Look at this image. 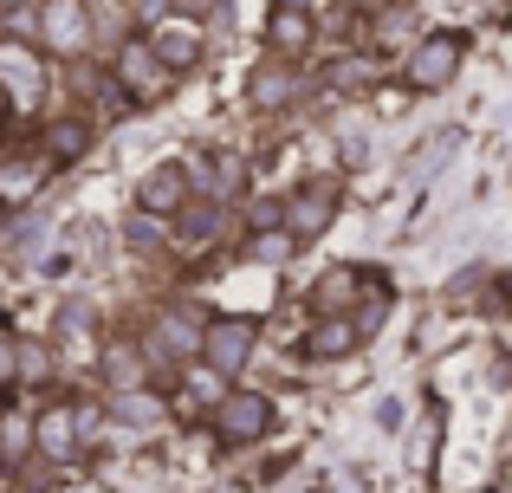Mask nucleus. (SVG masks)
Masks as SVG:
<instances>
[{
    "mask_svg": "<svg viewBox=\"0 0 512 493\" xmlns=\"http://www.w3.org/2000/svg\"><path fill=\"white\" fill-rule=\"evenodd\" d=\"M208 305H195V299H169V305H156V318H150V331H143V344H150V357H156V370H182V364H201V338H208Z\"/></svg>",
    "mask_w": 512,
    "mask_h": 493,
    "instance_id": "nucleus-1",
    "label": "nucleus"
},
{
    "mask_svg": "<svg viewBox=\"0 0 512 493\" xmlns=\"http://www.w3.org/2000/svg\"><path fill=\"white\" fill-rule=\"evenodd\" d=\"M52 91V59L39 52V39H13L0 33V98H7L13 117H39Z\"/></svg>",
    "mask_w": 512,
    "mask_h": 493,
    "instance_id": "nucleus-2",
    "label": "nucleus"
},
{
    "mask_svg": "<svg viewBox=\"0 0 512 493\" xmlns=\"http://www.w3.org/2000/svg\"><path fill=\"white\" fill-rule=\"evenodd\" d=\"M273 422H279L273 396H266V390H247V383H234V390L208 409V429H214V442H221V448L266 442V435H273Z\"/></svg>",
    "mask_w": 512,
    "mask_h": 493,
    "instance_id": "nucleus-3",
    "label": "nucleus"
},
{
    "mask_svg": "<svg viewBox=\"0 0 512 493\" xmlns=\"http://www.w3.org/2000/svg\"><path fill=\"white\" fill-rule=\"evenodd\" d=\"M461 65H467V33L435 26V33H422L409 46V59H402V85H409V91H448L454 78H461Z\"/></svg>",
    "mask_w": 512,
    "mask_h": 493,
    "instance_id": "nucleus-4",
    "label": "nucleus"
},
{
    "mask_svg": "<svg viewBox=\"0 0 512 493\" xmlns=\"http://www.w3.org/2000/svg\"><path fill=\"white\" fill-rule=\"evenodd\" d=\"M111 85L124 91L130 104H156V98H169L175 72L156 59L150 33H124V39H117V52H111Z\"/></svg>",
    "mask_w": 512,
    "mask_h": 493,
    "instance_id": "nucleus-5",
    "label": "nucleus"
},
{
    "mask_svg": "<svg viewBox=\"0 0 512 493\" xmlns=\"http://www.w3.org/2000/svg\"><path fill=\"white\" fill-rule=\"evenodd\" d=\"M98 46L91 0H39V52L46 59H85Z\"/></svg>",
    "mask_w": 512,
    "mask_h": 493,
    "instance_id": "nucleus-6",
    "label": "nucleus"
},
{
    "mask_svg": "<svg viewBox=\"0 0 512 493\" xmlns=\"http://www.w3.org/2000/svg\"><path fill=\"white\" fill-rule=\"evenodd\" d=\"M260 351V318L247 312H214L208 318V338H201V364H214L221 377H240Z\"/></svg>",
    "mask_w": 512,
    "mask_h": 493,
    "instance_id": "nucleus-7",
    "label": "nucleus"
},
{
    "mask_svg": "<svg viewBox=\"0 0 512 493\" xmlns=\"http://www.w3.org/2000/svg\"><path fill=\"white\" fill-rule=\"evenodd\" d=\"M143 33H150L156 59H163L175 78H182V72H195V65L208 59V26H201L195 13H182V7H169L163 20H150V26H143Z\"/></svg>",
    "mask_w": 512,
    "mask_h": 493,
    "instance_id": "nucleus-8",
    "label": "nucleus"
},
{
    "mask_svg": "<svg viewBox=\"0 0 512 493\" xmlns=\"http://www.w3.org/2000/svg\"><path fill=\"white\" fill-rule=\"evenodd\" d=\"M52 176H59V169H52L46 150H7V156H0V208H7V215L33 208L39 195H46Z\"/></svg>",
    "mask_w": 512,
    "mask_h": 493,
    "instance_id": "nucleus-9",
    "label": "nucleus"
},
{
    "mask_svg": "<svg viewBox=\"0 0 512 493\" xmlns=\"http://www.w3.org/2000/svg\"><path fill=\"white\" fill-rule=\"evenodd\" d=\"M98 377H104V390H150V377H156V357H150V344L143 338H104L98 344Z\"/></svg>",
    "mask_w": 512,
    "mask_h": 493,
    "instance_id": "nucleus-10",
    "label": "nucleus"
},
{
    "mask_svg": "<svg viewBox=\"0 0 512 493\" xmlns=\"http://www.w3.org/2000/svg\"><path fill=\"white\" fill-rule=\"evenodd\" d=\"M279 221H286L299 241H318V234L338 221V182H299V189L279 202Z\"/></svg>",
    "mask_w": 512,
    "mask_h": 493,
    "instance_id": "nucleus-11",
    "label": "nucleus"
},
{
    "mask_svg": "<svg viewBox=\"0 0 512 493\" xmlns=\"http://www.w3.org/2000/svg\"><path fill=\"white\" fill-rule=\"evenodd\" d=\"M195 202V182H188V163H156L137 176V208L156 221H175L182 208Z\"/></svg>",
    "mask_w": 512,
    "mask_h": 493,
    "instance_id": "nucleus-12",
    "label": "nucleus"
},
{
    "mask_svg": "<svg viewBox=\"0 0 512 493\" xmlns=\"http://www.w3.org/2000/svg\"><path fill=\"white\" fill-rule=\"evenodd\" d=\"M33 448L52 461V468H65V461L85 455V442H78V403H39L33 409Z\"/></svg>",
    "mask_w": 512,
    "mask_h": 493,
    "instance_id": "nucleus-13",
    "label": "nucleus"
},
{
    "mask_svg": "<svg viewBox=\"0 0 512 493\" xmlns=\"http://www.w3.org/2000/svg\"><path fill=\"white\" fill-rule=\"evenodd\" d=\"M318 46V13H305V7H266V59H286V65H299L305 52Z\"/></svg>",
    "mask_w": 512,
    "mask_h": 493,
    "instance_id": "nucleus-14",
    "label": "nucleus"
},
{
    "mask_svg": "<svg viewBox=\"0 0 512 493\" xmlns=\"http://www.w3.org/2000/svg\"><path fill=\"white\" fill-rule=\"evenodd\" d=\"M363 338H370V331H363L357 312H318L312 331H305V357H312V364H344Z\"/></svg>",
    "mask_w": 512,
    "mask_h": 493,
    "instance_id": "nucleus-15",
    "label": "nucleus"
},
{
    "mask_svg": "<svg viewBox=\"0 0 512 493\" xmlns=\"http://www.w3.org/2000/svg\"><path fill=\"white\" fill-rule=\"evenodd\" d=\"M91 143H98V117L59 111L46 124V137H39V150L52 156V169H72V163H85V156H91Z\"/></svg>",
    "mask_w": 512,
    "mask_h": 493,
    "instance_id": "nucleus-16",
    "label": "nucleus"
},
{
    "mask_svg": "<svg viewBox=\"0 0 512 493\" xmlns=\"http://www.w3.org/2000/svg\"><path fill=\"white\" fill-rule=\"evenodd\" d=\"M188 182H195V195H208V202H234V195L247 189V163H240L234 150H201L195 163H188Z\"/></svg>",
    "mask_w": 512,
    "mask_h": 493,
    "instance_id": "nucleus-17",
    "label": "nucleus"
},
{
    "mask_svg": "<svg viewBox=\"0 0 512 493\" xmlns=\"http://www.w3.org/2000/svg\"><path fill=\"white\" fill-rule=\"evenodd\" d=\"M221 228H227V202H208V195H195V202H188L182 215L169 221V241H175V247H208Z\"/></svg>",
    "mask_w": 512,
    "mask_h": 493,
    "instance_id": "nucleus-18",
    "label": "nucleus"
},
{
    "mask_svg": "<svg viewBox=\"0 0 512 493\" xmlns=\"http://www.w3.org/2000/svg\"><path fill=\"white\" fill-rule=\"evenodd\" d=\"M292 91H299V78H292V65H286V59H266L260 72H253L247 98L260 104V111H279V104H292Z\"/></svg>",
    "mask_w": 512,
    "mask_h": 493,
    "instance_id": "nucleus-19",
    "label": "nucleus"
},
{
    "mask_svg": "<svg viewBox=\"0 0 512 493\" xmlns=\"http://www.w3.org/2000/svg\"><path fill=\"white\" fill-rule=\"evenodd\" d=\"M299 247H305V241L286 228V221H279V228H253V234H247V260H253V266H286Z\"/></svg>",
    "mask_w": 512,
    "mask_h": 493,
    "instance_id": "nucleus-20",
    "label": "nucleus"
},
{
    "mask_svg": "<svg viewBox=\"0 0 512 493\" xmlns=\"http://www.w3.org/2000/svg\"><path fill=\"white\" fill-rule=\"evenodd\" d=\"M104 409H111L117 422H130V429H150V422H163V396H156V390H117Z\"/></svg>",
    "mask_w": 512,
    "mask_h": 493,
    "instance_id": "nucleus-21",
    "label": "nucleus"
},
{
    "mask_svg": "<svg viewBox=\"0 0 512 493\" xmlns=\"http://www.w3.org/2000/svg\"><path fill=\"white\" fill-rule=\"evenodd\" d=\"M182 390L195 396L201 409H214V403H221L227 390H234V377H221V370H214V364H182Z\"/></svg>",
    "mask_w": 512,
    "mask_h": 493,
    "instance_id": "nucleus-22",
    "label": "nucleus"
},
{
    "mask_svg": "<svg viewBox=\"0 0 512 493\" xmlns=\"http://www.w3.org/2000/svg\"><path fill=\"white\" fill-rule=\"evenodd\" d=\"M357 266H338V273H325V286L312 292V305L318 312H357V305H350V292H357Z\"/></svg>",
    "mask_w": 512,
    "mask_h": 493,
    "instance_id": "nucleus-23",
    "label": "nucleus"
},
{
    "mask_svg": "<svg viewBox=\"0 0 512 493\" xmlns=\"http://www.w3.org/2000/svg\"><path fill=\"white\" fill-rule=\"evenodd\" d=\"M52 344L46 338H20V390H39V383H52Z\"/></svg>",
    "mask_w": 512,
    "mask_h": 493,
    "instance_id": "nucleus-24",
    "label": "nucleus"
},
{
    "mask_svg": "<svg viewBox=\"0 0 512 493\" xmlns=\"http://www.w3.org/2000/svg\"><path fill=\"white\" fill-rule=\"evenodd\" d=\"M331 85L350 91V85H376V52H350V59L331 65Z\"/></svg>",
    "mask_w": 512,
    "mask_h": 493,
    "instance_id": "nucleus-25",
    "label": "nucleus"
},
{
    "mask_svg": "<svg viewBox=\"0 0 512 493\" xmlns=\"http://www.w3.org/2000/svg\"><path fill=\"white\" fill-rule=\"evenodd\" d=\"M124 241L137 247V253H150V247H163V241H169V221H156V215H143V208H137V215L124 221Z\"/></svg>",
    "mask_w": 512,
    "mask_h": 493,
    "instance_id": "nucleus-26",
    "label": "nucleus"
},
{
    "mask_svg": "<svg viewBox=\"0 0 512 493\" xmlns=\"http://www.w3.org/2000/svg\"><path fill=\"white\" fill-rule=\"evenodd\" d=\"M0 390H20V331L0 318Z\"/></svg>",
    "mask_w": 512,
    "mask_h": 493,
    "instance_id": "nucleus-27",
    "label": "nucleus"
},
{
    "mask_svg": "<svg viewBox=\"0 0 512 493\" xmlns=\"http://www.w3.org/2000/svg\"><path fill=\"white\" fill-rule=\"evenodd\" d=\"M39 0H0V20H7V13H33Z\"/></svg>",
    "mask_w": 512,
    "mask_h": 493,
    "instance_id": "nucleus-28",
    "label": "nucleus"
},
{
    "mask_svg": "<svg viewBox=\"0 0 512 493\" xmlns=\"http://www.w3.org/2000/svg\"><path fill=\"white\" fill-rule=\"evenodd\" d=\"M279 7H305V13H325L331 0H279Z\"/></svg>",
    "mask_w": 512,
    "mask_h": 493,
    "instance_id": "nucleus-29",
    "label": "nucleus"
},
{
    "mask_svg": "<svg viewBox=\"0 0 512 493\" xmlns=\"http://www.w3.org/2000/svg\"><path fill=\"white\" fill-rule=\"evenodd\" d=\"M208 7H221V0H182V13H195V20H201Z\"/></svg>",
    "mask_w": 512,
    "mask_h": 493,
    "instance_id": "nucleus-30",
    "label": "nucleus"
},
{
    "mask_svg": "<svg viewBox=\"0 0 512 493\" xmlns=\"http://www.w3.org/2000/svg\"><path fill=\"white\" fill-rule=\"evenodd\" d=\"M7 461H13V455H7V435H0V468H7Z\"/></svg>",
    "mask_w": 512,
    "mask_h": 493,
    "instance_id": "nucleus-31",
    "label": "nucleus"
}]
</instances>
